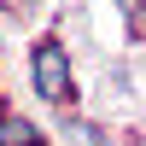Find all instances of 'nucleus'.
Here are the masks:
<instances>
[{"label": "nucleus", "instance_id": "nucleus-1", "mask_svg": "<svg viewBox=\"0 0 146 146\" xmlns=\"http://www.w3.org/2000/svg\"><path fill=\"white\" fill-rule=\"evenodd\" d=\"M29 82H35V94L41 100H70V58H64V47L58 41H41L29 53Z\"/></svg>", "mask_w": 146, "mask_h": 146}]
</instances>
